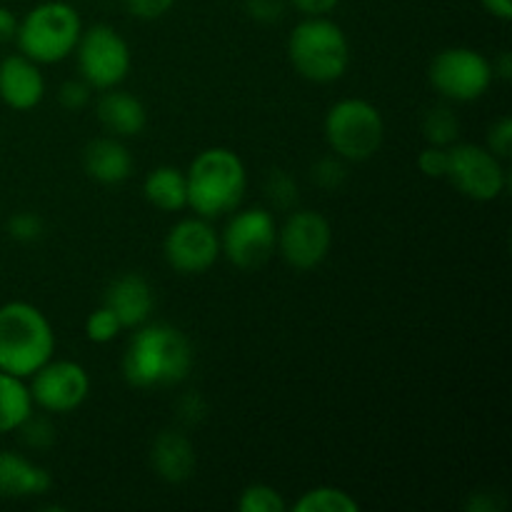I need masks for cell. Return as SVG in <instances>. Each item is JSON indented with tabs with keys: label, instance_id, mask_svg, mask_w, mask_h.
<instances>
[{
	"label": "cell",
	"instance_id": "cell-1",
	"mask_svg": "<svg viewBox=\"0 0 512 512\" xmlns=\"http://www.w3.org/2000/svg\"><path fill=\"white\" fill-rule=\"evenodd\" d=\"M195 350L188 335L170 323H143L125 345L123 380L135 390H163L190 375Z\"/></svg>",
	"mask_w": 512,
	"mask_h": 512
},
{
	"label": "cell",
	"instance_id": "cell-2",
	"mask_svg": "<svg viewBox=\"0 0 512 512\" xmlns=\"http://www.w3.org/2000/svg\"><path fill=\"white\" fill-rule=\"evenodd\" d=\"M188 208L200 218L215 220L240 208L248 188V170L235 150L213 145L200 150L185 170Z\"/></svg>",
	"mask_w": 512,
	"mask_h": 512
},
{
	"label": "cell",
	"instance_id": "cell-3",
	"mask_svg": "<svg viewBox=\"0 0 512 512\" xmlns=\"http://www.w3.org/2000/svg\"><path fill=\"white\" fill-rule=\"evenodd\" d=\"M55 355V330L33 303L10 300L0 305V370L28 380Z\"/></svg>",
	"mask_w": 512,
	"mask_h": 512
},
{
	"label": "cell",
	"instance_id": "cell-4",
	"mask_svg": "<svg viewBox=\"0 0 512 512\" xmlns=\"http://www.w3.org/2000/svg\"><path fill=\"white\" fill-rule=\"evenodd\" d=\"M288 60L300 78L310 83H335L353 60L345 30L328 15H305L288 38Z\"/></svg>",
	"mask_w": 512,
	"mask_h": 512
},
{
	"label": "cell",
	"instance_id": "cell-5",
	"mask_svg": "<svg viewBox=\"0 0 512 512\" xmlns=\"http://www.w3.org/2000/svg\"><path fill=\"white\" fill-rule=\"evenodd\" d=\"M80 33H83V20L78 10L65 0H45L30 8L18 20V53L35 60L38 65L63 63L65 58L75 53Z\"/></svg>",
	"mask_w": 512,
	"mask_h": 512
},
{
	"label": "cell",
	"instance_id": "cell-6",
	"mask_svg": "<svg viewBox=\"0 0 512 512\" xmlns=\"http://www.w3.org/2000/svg\"><path fill=\"white\" fill-rule=\"evenodd\" d=\"M325 143L330 153L345 163H365L385 140L383 113L365 98H343L330 105L323 120Z\"/></svg>",
	"mask_w": 512,
	"mask_h": 512
},
{
	"label": "cell",
	"instance_id": "cell-7",
	"mask_svg": "<svg viewBox=\"0 0 512 512\" xmlns=\"http://www.w3.org/2000/svg\"><path fill=\"white\" fill-rule=\"evenodd\" d=\"M78 73L93 90L118 88L133 68L130 45L113 25L95 23L83 28L75 45Z\"/></svg>",
	"mask_w": 512,
	"mask_h": 512
},
{
	"label": "cell",
	"instance_id": "cell-8",
	"mask_svg": "<svg viewBox=\"0 0 512 512\" xmlns=\"http://www.w3.org/2000/svg\"><path fill=\"white\" fill-rule=\"evenodd\" d=\"M428 78L433 88L453 103L480 100L493 85V60L468 45L443 48L430 60Z\"/></svg>",
	"mask_w": 512,
	"mask_h": 512
},
{
	"label": "cell",
	"instance_id": "cell-9",
	"mask_svg": "<svg viewBox=\"0 0 512 512\" xmlns=\"http://www.w3.org/2000/svg\"><path fill=\"white\" fill-rule=\"evenodd\" d=\"M220 233V255L240 270H255L273 258L278 248V223L268 208L233 210Z\"/></svg>",
	"mask_w": 512,
	"mask_h": 512
},
{
	"label": "cell",
	"instance_id": "cell-10",
	"mask_svg": "<svg viewBox=\"0 0 512 512\" xmlns=\"http://www.w3.org/2000/svg\"><path fill=\"white\" fill-rule=\"evenodd\" d=\"M445 180H450L460 195L475 200V203L498 200L508 188V173L503 168V160L490 153L485 145L475 143L450 145Z\"/></svg>",
	"mask_w": 512,
	"mask_h": 512
},
{
	"label": "cell",
	"instance_id": "cell-11",
	"mask_svg": "<svg viewBox=\"0 0 512 512\" xmlns=\"http://www.w3.org/2000/svg\"><path fill=\"white\" fill-rule=\"evenodd\" d=\"M163 255L175 273L203 275L220 260V233L213 228V220L190 215L168 230Z\"/></svg>",
	"mask_w": 512,
	"mask_h": 512
},
{
	"label": "cell",
	"instance_id": "cell-12",
	"mask_svg": "<svg viewBox=\"0 0 512 512\" xmlns=\"http://www.w3.org/2000/svg\"><path fill=\"white\" fill-rule=\"evenodd\" d=\"M333 248V225L318 210H295L278 228V253L293 270H315Z\"/></svg>",
	"mask_w": 512,
	"mask_h": 512
},
{
	"label": "cell",
	"instance_id": "cell-13",
	"mask_svg": "<svg viewBox=\"0 0 512 512\" xmlns=\"http://www.w3.org/2000/svg\"><path fill=\"white\" fill-rule=\"evenodd\" d=\"M28 380L33 403L50 415L73 413L90 395L88 370L75 360L50 358Z\"/></svg>",
	"mask_w": 512,
	"mask_h": 512
},
{
	"label": "cell",
	"instance_id": "cell-14",
	"mask_svg": "<svg viewBox=\"0 0 512 512\" xmlns=\"http://www.w3.org/2000/svg\"><path fill=\"white\" fill-rule=\"evenodd\" d=\"M45 98L43 70L35 60L25 58L23 53H13L0 63V100L8 108L33 110Z\"/></svg>",
	"mask_w": 512,
	"mask_h": 512
},
{
	"label": "cell",
	"instance_id": "cell-15",
	"mask_svg": "<svg viewBox=\"0 0 512 512\" xmlns=\"http://www.w3.org/2000/svg\"><path fill=\"white\" fill-rule=\"evenodd\" d=\"M103 305L113 310L123 330H135L153 315L155 290L140 273L118 275L105 290Z\"/></svg>",
	"mask_w": 512,
	"mask_h": 512
},
{
	"label": "cell",
	"instance_id": "cell-16",
	"mask_svg": "<svg viewBox=\"0 0 512 512\" xmlns=\"http://www.w3.org/2000/svg\"><path fill=\"white\" fill-rule=\"evenodd\" d=\"M100 98L95 103V115L103 130L115 138H135L148 125V110H145L143 100L138 95L128 93L118 85V88L100 90Z\"/></svg>",
	"mask_w": 512,
	"mask_h": 512
},
{
	"label": "cell",
	"instance_id": "cell-17",
	"mask_svg": "<svg viewBox=\"0 0 512 512\" xmlns=\"http://www.w3.org/2000/svg\"><path fill=\"white\" fill-rule=\"evenodd\" d=\"M83 170L100 185H120L133 175L135 160L128 145L115 135L90 140L83 148Z\"/></svg>",
	"mask_w": 512,
	"mask_h": 512
},
{
	"label": "cell",
	"instance_id": "cell-18",
	"mask_svg": "<svg viewBox=\"0 0 512 512\" xmlns=\"http://www.w3.org/2000/svg\"><path fill=\"white\" fill-rule=\"evenodd\" d=\"M195 463V445L188 435L180 430H163L155 435L150 445V465L160 480L173 485L185 483L193 478Z\"/></svg>",
	"mask_w": 512,
	"mask_h": 512
},
{
	"label": "cell",
	"instance_id": "cell-19",
	"mask_svg": "<svg viewBox=\"0 0 512 512\" xmlns=\"http://www.w3.org/2000/svg\"><path fill=\"white\" fill-rule=\"evenodd\" d=\"M53 485L48 470L13 450H0V498L23 500L45 495Z\"/></svg>",
	"mask_w": 512,
	"mask_h": 512
},
{
	"label": "cell",
	"instance_id": "cell-20",
	"mask_svg": "<svg viewBox=\"0 0 512 512\" xmlns=\"http://www.w3.org/2000/svg\"><path fill=\"white\" fill-rule=\"evenodd\" d=\"M143 195L153 208L163 213H180L188 208V180L185 170L175 165H158L143 180Z\"/></svg>",
	"mask_w": 512,
	"mask_h": 512
},
{
	"label": "cell",
	"instance_id": "cell-21",
	"mask_svg": "<svg viewBox=\"0 0 512 512\" xmlns=\"http://www.w3.org/2000/svg\"><path fill=\"white\" fill-rule=\"evenodd\" d=\"M33 395L23 378L0 370V435L20 430V425L33 415Z\"/></svg>",
	"mask_w": 512,
	"mask_h": 512
},
{
	"label": "cell",
	"instance_id": "cell-22",
	"mask_svg": "<svg viewBox=\"0 0 512 512\" xmlns=\"http://www.w3.org/2000/svg\"><path fill=\"white\" fill-rule=\"evenodd\" d=\"M295 512H358L360 503L343 488L335 485H318L310 488L295 500Z\"/></svg>",
	"mask_w": 512,
	"mask_h": 512
},
{
	"label": "cell",
	"instance_id": "cell-23",
	"mask_svg": "<svg viewBox=\"0 0 512 512\" xmlns=\"http://www.w3.org/2000/svg\"><path fill=\"white\" fill-rule=\"evenodd\" d=\"M423 138L428 140V145H440V148H450L453 143H458L460 138V120L448 105H438V108H430L423 115Z\"/></svg>",
	"mask_w": 512,
	"mask_h": 512
},
{
	"label": "cell",
	"instance_id": "cell-24",
	"mask_svg": "<svg viewBox=\"0 0 512 512\" xmlns=\"http://www.w3.org/2000/svg\"><path fill=\"white\" fill-rule=\"evenodd\" d=\"M238 510L240 512H285L288 510V503H285V498L273 488V485L253 483L240 493Z\"/></svg>",
	"mask_w": 512,
	"mask_h": 512
},
{
	"label": "cell",
	"instance_id": "cell-25",
	"mask_svg": "<svg viewBox=\"0 0 512 512\" xmlns=\"http://www.w3.org/2000/svg\"><path fill=\"white\" fill-rule=\"evenodd\" d=\"M120 333H123V325H120V320L115 318V313L108 305H100V308H95L93 313L85 318V338H88L90 343H113Z\"/></svg>",
	"mask_w": 512,
	"mask_h": 512
},
{
	"label": "cell",
	"instance_id": "cell-26",
	"mask_svg": "<svg viewBox=\"0 0 512 512\" xmlns=\"http://www.w3.org/2000/svg\"><path fill=\"white\" fill-rule=\"evenodd\" d=\"M348 178V163L340 155L328 153L313 163V180L323 190H338Z\"/></svg>",
	"mask_w": 512,
	"mask_h": 512
},
{
	"label": "cell",
	"instance_id": "cell-27",
	"mask_svg": "<svg viewBox=\"0 0 512 512\" xmlns=\"http://www.w3.org/2000/svg\"><path fill=\"white\" fill-rule=\"evenodd\" d=\"M45 233V223L38 213L33 210H20V213L8 218V235L15 243H38Z\"/></svg>",
	"mask_w": 512,
	"mask_h": 512
},
{
	"label": "cell",
	"instance_id": "cell-28",
	"mask_svg": "<svg viewBox=\"0 0 512 512\" xmlns=\"http://www.w3.org/2000/svg\"><path fill=\"white\" fill-rule=\"evenodd\" d=\"M90 100H93V88L83 78L65 80L58 88V103L65 110H70V113H78V110L88 108Z\"/></svg>",
	"mask_w": 512,
	"mask_h": 512
},
{
	"label": "cell",
	"instance_id": "cell-29",
	"mask_svg": "<svg viewBox=\"0 0 512 512\" xmlns=\"http://www.w3.org/2000/svg\"><path fill=\"white\" fill-rule=\"evenodd\" d=\"M20 433H23V443L33 450H45L55 443V428L50 425V420L35 418V415H30L20 425Z\"/></svg>",
	"mask_w": 512,
	"mask_h": 512
},
{
	"label": "cell",
	"instance_id": "cell-30",
	"mask_svg": "<svg viewBox=\"0 0 512 512\" xmlns=\"http://www.w3.org/2000/svg\"><path fill=\"white\" fill-rule=\"evenodd\" d=\"M268 198L273 200V205L278 208H290L298 200V185L290 175H285L283 170H273L268 178Z\"/></svg>",
	"mask_w": 512,
	"mask_h": 512
},
{
	"label": "cell",
	"instance_id": "cell-31",
	"mask_svg": "<svg viewBox=\"0 0 512 512\" xmlns=\"http://www.w3.org/2000/svg\"><path fill=\"white\" fill-rule=\"evenodd\" d=\"M418 168L425 178L443 180L448 173V148H440V145L423 148L418 155Z\"/></svg>",
	"mask_w": 512,
	"mask_h": 512
},
{
	"label": "cell",
	"instance_id": "cell-32",
	"mask_svg": "<svg viewBox=\"0 0 512 512\" xmlns=\"http://www.w3.org/2000/svg\"><path fill=\"white\" fill-rule=\"evenodd\" d=\"M485 148L490 150L493 155H498L500 160L510 158V150H512V120L508 115L498 120V123L490 125L488 130V145Z\"/></svg>",
	"mask_w": 512,
	"mask_h": 512
},
{
	"label": "cell",
	"instance_id": "cell-33",
	"mask_svg": "<svg viewBox=\"0 0 512 512\" xmlns=\"http://www.w3.org/2000/svg\"><path fill=\"white\" fill-rule=\"evenodd\" d=\"M178 0H123L125 10L138 20H160L173 10Z\"/></svg>",
	"mask_w": 512,
	"mask_h": 512
},
{
	"label": "cell",
	"instance_id": "cell-34",
	"mask_svg": "<svg viewBox=\"0 0 512 512\" xmlns=\"http://www.w3.org/2000/svg\"><path fill=\"white\" fill-rule=\"evenodd\" d=\"M245 10L258 23H278L285 13V0H245Z\"/></svg>",
	"mask_w": 512,
	"mask_h": 512
},
{
	"label": "cell",
	"instance_id": "cell-35",
	"mask_svg": "<svg viewBox=\"0 0 512 512\" xmlns=\"http://www.w3.org/2000/svg\"><path fill=\"white\" fill-rule=\"evenodd\" d=\"M205 410H208V405L198 393H188L178 400V418L185 425H198L205 418Z\"/></svg>",
	"mask_w": 512,
	"mask_h": 512
},
{
	"label": "cell",
	"instance_id": "cell-36",
	"mask_svg": "<svg viewBox=\"0 0 512 512\" xmlns=\"http://www.w3.org/2000/svg\"><path fill=\"white\" fill-rule=\"evenodd\" d=\"M303 15H328L338 8L340 0H288Z\"/></svg>",
	"mask_w": 512,
	"mask_h": 512
},
{
	"label": "cell",
	"instance_id": "cell-37",
	"mask_svg": "<svg viewBox=\"0 0 512 512\" xmlns=\"http://www.w3.org/2000/svg\"><path fill=\"white\" fill-rule=\"evenodd\" d=\"M15 33H18V15L5 8V5H0V45L13 43Z\"/></svg>",
	"mask_w": 512,
	"mask_h": 512
},
{
	"label": "cell",
	"instance_id": "cell-38",
	"mask_svg": "<svg viewBox=\"0 0 512 512\" xmlns=\"http://www.w3.org/2000/svg\"><path fill=\"white\" fill-rule=\"evenodd\" d=\"M480 5H483L493 18L505 20V23L512 18V0H480Z\"/></svg>",
	"mask_w": 512,
	"mask_h": 512
},
{
	"label": "cell",
	"instance_id": "cell-39",
	"mask_svg": "<svg viewBox=\"0 0 512 512\" xmlns=\"http://www.w3.org/2000/svg\"><path fill=\"white\" fill-rule=\"evenodd\" d=\"M493 73L495 78H503V80L512 78V58L508 50H503V53L493 60Z\"/></svg>",
	"mask_w": 512,
	"mask_h": 512
}]
</instances>
